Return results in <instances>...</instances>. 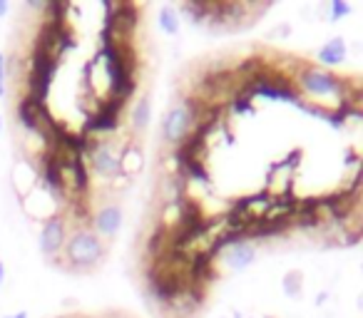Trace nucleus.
<instances>
[{
	"label": "nucleus",
	"instance_id": "obj_18",
	"mask_svg": "<svg viewBox=\"0 0 363 318\" xmlns=\"http://www.w3.org/2000/svg\"><path fill=\"white\" fill-rule=\"evenodd\" d=\"M252 318H277V316H269V313H262V316H252Z\"/></svg>",
	"mask_w": 363,
	"mask_h": 318
},
{
	"label": "nucleus",
	"instance_id": "obj_12",
	"mask_svg": "<svg viewBox=\"0 0 363 318\" xmlns=\"http://www.w3.org/2000/svg\"><path fill=\"white\" fill-rule=\"evenodd\" d=\"M157 23H160V30L164 33V35H179L182 18L174 6H162L160 11H157Z\"/></svg>",
	"mask_w": 363,
	"mask_h": 318
},
{
	"label": "nucleus",
	"instance_id": "obj_16",
	"mask_svg": "<svg viewBox=\"0 0 363 318\" xmlns=\"http://www.w3.org/2000/svg\"><path fill=\"white\" fill-rule=\"evenodd\" d=\"M3 92H6V87H3V55H0V97H3Z\"/></svg>",
	"mask_w": 363,
	"mask_h": 318
},
{
	"label": "nucleus",
	"instance_id": "obj_10",
	"mask_svg": "<svg viewBox=\"0 0 363 318\" xmlns=\"http://www.w3.org/2000/svg\"><path fill=\"white\" fill-rule=\"evenodd\" d=\"M120 164H122V174L137 177L145 169V149H142V144H127L120 152Z\"/></svg>",
	"mask_w": 363,
	"mask_h": 318
},
{
	"label": "nucleus",
	"instance_id": "obj_17",
	"mask_svg": "<svg viewBox=\"0 0 363 318\" xmlns=\"http://www.w3.org/2000/svg\"><path fill=\"white\" fill-rule=\"evenodd\" d=\"M8 13V3H0V16H6Z\"/></svg>",
	"mask_w": 363,
	"mask_h": 318
},
{
	"label": "nucleus",
	"instance_id": "obj_7",
	"mask_svg": "<svg viewBox=\"0 0 363 318\" xmlns=\"http://www.w3.org/2000/svg\"><path fill=\"white\" fill-rule=\"evenodd\" d=\"M65 244H67L65 222H60V219H50V222H45V227H43V232H40L43 254H45V256H52V254L60 251Z\"/></svg>",
	"mask_w": 363,
	"mask_h": 318
},
{
	"label": "nucleus",
	"instance_id": "obj_9",
	"mask_svg": "<svg viewBox=\"0 0 363 318\" xmlns=\"http://www.w3.org/2000/svg\"><path fill=\"white\" fill-rule=\"evenodd\" d=\"M303 291H306V273L301 268H289V271L281 273V278H279V293L284 298L296 301V298H301Z\"/></svg>",
	"mask_w": 363,
	"mask_h": 318
},
{
	"label": "nucleus",
	"instance_id": "obj_4",
	"mask_svg": "<svg viewBox=\"0 0 363 318\" xmlns=\"http://www.w3.org/2000/svg\"><path fill=\"white\" fill-rule=\"evenodd\" d=\"M217 259L222 271L229 273H247L249 268L257 266L259 259V246L254 242H247V239H229L222 246L217 249Z\"/></svg>",
	"mask_w": 363,
	"mask_h": 318
},
{
	"label": "nucleus",
	"instance_id": "obj_11",
	"mask_svg": "<svg viewBox=\"0 0 363 318\" xmlns=\"http://www.w3.org/2000/svg\"><path fill=\"white\" fill-rule=\"evenodd\" d=\"M150 120H152V97L145 95L135 102V107H132L130 130L135 132V135H142V132H147V127H150Z\"/></svg>",
	"mask_w": 363,
	"mask_h": 318
},
{
	"label": "nucleus",
	"instance_id": "obj_3",
	"mask_svg": "<svg viewBox=\"0 0 363 318\" xmlns=\"http://www.w3.org/2000/svg\"><path fill=\"white\" fill-rule=\"evenodd\" d=\"M65 254L75 268H92L102 261L105 256V244L90 229H80L75 232L65 244Z\"/></svg>",
	"mask_w": 363,
	"mask_h": 318
},
{
	"label": "nucleus",
	"instance_id": "obj_1",
	"mask_svg": "<svg viewBox=\"0 0 363 318\" xmlns=\"http://www.w3.org/2000/svg\"><path fill=\"white\" fill-rule=\"evenodd\" d=\"M296 85L303 95L316 97V100H343L346 97L348 102V85L326 67L301 65L296 72Z\"/></svg>",
	"mask_w": 363,
	"mask_h": 318
},
{
	"label": "nucleus",
	"instance_id": "obj_20",
	"mask_svg": "<svg viewBox=\"0 0 363 318\" xmlns=\"http://www.w3.org/2000/svg\"><path fill=\"white\" fill-rule=\"evenodd\" d=\"M358 273H361V276H363V261H361V266H358Z\"/></svg>",
	"mask_w": 363,
	"mask_h": 318
},
{
	"label": "nucleus",
	"instance_id": "obj_13",
	"mask_svg": "<svg viewBox=\"0 0 363 318\" xmlns=\"http://www.w3.org/2000/svg\"><path fill=\"white\" fill-rule=\"evenodd\" d=\"M348 16H353V8L348 6V3H341V0L326 3V25H338V23L346 21Z\"/></svg>",
	"mask_w": 363,
	"mask_h": 318
},
{
	"label": "nucleus",
	"instance_id": "obj_8",
	"mask_svg": "<svg viewBox=\"0 0 363 318\" xmlns=\"http://www.w3.org/2000/svg\"><path fill=\"white\" fill-rule=\"evenodd\" d=\"M318 62H321L323 67H338L343 65V62L348 60V50H346V38L343 35H333L331 40H326L321 47H318L316 52Z\"/></svg>",
	"mask_w": 363,
	"mask_h": 318
},
{
	"label": "nucleus",
	"instance_id": "obj_15",
	"mask_svg": "<svg viewBox=\"0 0 363 318\" xmlns=\"http://www.w3.org/2000/svg\"><path fill=\"white\" fill-rule=\"evenodd\" d=\"M353 308H356L358 313H363V288H358V291H356V298H353Z\"/></svg>",
	"mask_w": 363,
	"mask_h": 318
},
{
	"label": "nucleus",
	"instance_id": "obj_6",
	"mask_svg": "<svg viewBox=\"0 0 363 318\" xmlns=\"http://www.w3.org/2000/svg\"><path fill=\"white\" fill-rule=\"evenodd\" d=\"M92 224H95V234L100 239H115L120 234L122 224H125V212H122L120 204H105V207L97 209Z\"/></svg>",
	"mask_w": 363,
	"mask_h": 318
},
{
	"label": "nucleus",
	"instance_id": "obj_5",
	"mask_svg": "<svg viewBox=\"0 0 363 318\" xmlns=\"http://www.w3.org/2000/svg\"><path fill=\"white\" fill-rule=\"evenodd\" d=\"M90 164H92V169H95L97 177L107 179V182H112V179L122 174L120 152H117L112 144H107V142H100V144L92 147L90 149Z\"/></svg>",
	"mask_w": 363,
	"mask_h": 318
},
{
	"label": "nucleus",
	"instance_id": "obj_19",
	"mask_svg": "<svg viewBox=\"0 0 363 318\" xmlns=\"http://www.w3.org/2000/svg\"><path fill=\"white\" fill-rule=\"evenodd\" d=\"M13 318H28V313H18V316H13Z\"/></svg>",
	"mask_w": 363,
	"mask_h": 318
},
{
	"label": "nucleus",
	"instance_id": "obj_2",
	"mask_svg": "<svg viewBox=\"0 0 363 318\" xmlns=\"http://www.w3.org/2000/svg\"><path fill=\"white\" fill-rule=\"evenodd\" d=\"M194 125H197V110H194L192 100H177L169 110L162 115V142L167 147H179L184 144L189 135H192Z\"/></svg>",
	"mask_w": 363,
	"mask_h": 318
},
{
	"label": "nucleus",
	"instance_id": "obj_21",
	"mask_svg": "<svg viewBox=\"0 0 363 318\" xmlns=\"http://www.w3.org/2000/svg\"><path fill=\"white\" fill-rule=\"evenodd\" d=\"M0 281H3V263H0Z\"/></svg>",
	"mask_w": 363,
	"mask_h": 318
},
{
	"label": "nucleus",
	"instance_id": "obj_14",
	"mask_svg": "<svg viewBox=\"0 0 363 318\" xmlns=\"http://www.w3.org/2000/svg\"><path fill=\"white\" fill-rule=\"evenodd\" d=\"M294 33V28H291V23H277L274 28H269L267 33H264V40H269V42H274V40H286L289 35Z\"/></svg>",
	"mask_w": 363,
	"mask_h": 318
}]
</instances>
